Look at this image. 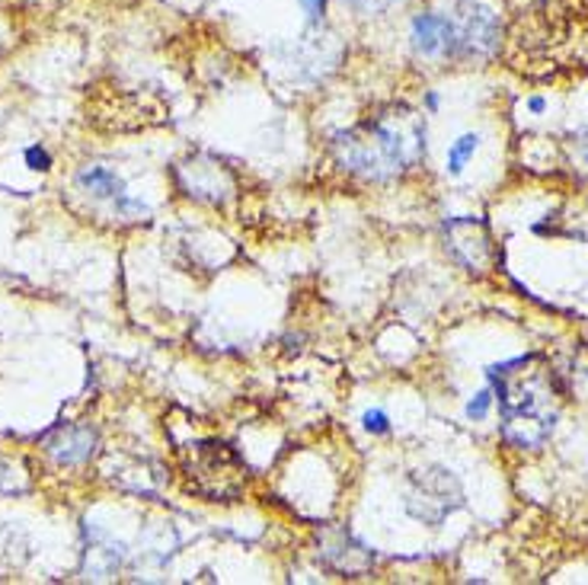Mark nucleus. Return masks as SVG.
<instances>
[{
  "label": "nucleus",
  "instance_id": "6",
  "mask_svg": "<svg viewBox=\"0 0 588 585\" xmlns=\"http://www.w3.org/2000/svg\"><path fill=\"white\" fill-rule=\"evenodd\" d=\"M94 444L97 436L84 426H68V429H58L54 436L46 439V448L54 461L61 464H84L90 454H94Z\"/></svg>",
  "mask_w": 588,
  "mask_h": 585
},
{
  "label": "nucleus",
  "instance_id": "7",
  "mask_svg": "<svg viewBox=\"0 0 588 585\" xmlns=\"http://www.w3.org/2000/svg\"><path fill=\"white\" fill-rule=\"evenodd\" d=\"M320 553H323V560H327L333 570H340V573H365V570L375 563V553H371L362 540H355L348 532H345V535L340 532L336 544H327Z\"/></svg>",
  "mask_w": 588,
  "mask_h": 585
},
{
  "label": "nucleus",
  "instance_id": "14",
  "mask_svg": "<svg viewBox=\"0 0 588 585\" xmlns=\"http://www.w3.org/2000/svg\"><path fill=\"white\" fill-rule=\"evenodd\" d=\"M23 160H26V167L36 170V173H49L51 170V154L42 145L26 147V150H23Z\"/></svg>",
  "mask_w": 588,
  "mask_h": 585
},
{
  "label": "nucleus",
  "instance_id": "3",
  "mask_svg": "<svg viewBox=\"0 0 588 585\" xmlns=\"http://www.w3.org/2000/svg\"><path fill=\"white\" fill-rule=\"evenodd\" d=\"M454 26H457V61H474V58H492L502 42V23L499 13L480 3V0H464L454 7Z\"/></svg>",
  "mask_w": 588,
  "mask_h": 585
},
{
  "label": "nucleus",
  "instance_id": "4",
  "mask_svg": "<svg viewBox=\"0 0 588 585\" xmlns=\"http://www.w3.org/2000/svg\"><path fill=\"white\" fill-rule=\"evenodd\" d=\"M409 49L422 61H457V26L444 10H416L409 16Z\"/></svg>",
  "mask_w": 588,
  "mask_h": 585
},
{
  "label": "nucleus",
  "instance_id": "5",
  "mask_svg": "<svg viewBox=\"0 0 588 585\" xmlns=\"http://www.w3.org/2000/svg\"><path fill=\"white\" fill-rule=\"evenodd\" d=\"M461 221H464L467 237H461V231L444 221V246L451 249V256H454L467 272H483V266H487V259H490L492 253L490 234L480 231V237H474V228H477V218H474V215H461Z\"/></svg>",
  "mask_w": 588,
  "mask_h": 585
},
{
  "label": "nucleus",
  "instance_id": "1",
  "mask_svg": "<svg viewBox=\"0 0 588 585\" xmlns=\"http://www.w3.org/2000/svg\"><path fill=\"white\" fill-rule=\"evenodd\" d=\"M426 147H429L426 122H419L413 129V135H406L403 129H396L393 122H384V119L333 135V150H336V160L343 163V170L362 176V180H375V183L403 173L416 157H426Z\"/></svg>",
  "mask_w": 588,
  "mask_h": 585
},
{
  "label": "nucleus",
  "instance_id": "15",
  "mask_svg": "<svg viewBox=\"0 0 588 585\" xmlns=\"http://www.w3.org/2000/svg\"><path fill=\"white\" fill-rule=\"evenodd\" d=\"M112 205H115V211H119V215H125V218H138V215H147L145 202H142V198H132L128 193L122 195V198H115Z\"/></svg>",
  "mask_w": 588,
  "mask_h": 585
},
{
  "label": "nucleus",
  "instance_id": "10",
  "mask_svg": "<svg viewBox=\"0 0 588 585\" xmlns=\"http://www.w3.org/2000/svg\"><path fill=\"white\" fill-rule=\"evenodd\" d=\"M400 0H343V7L358 20H381L396 10Z\"/></svg>",
  "mask_w": 588,
  "mask_h": 585
},
{
  "label": "nucleus",
  "instance_id": "17",
  "mask_svg": "<svg viewBox=\"0 0 588 585\" xmlns=\"http://www.w3.org/2000/svg\"><path fill=\"white\" fill-rule=\"evenodd\" d=\"M543 109H547V99H543V97L528 99V112H535V115H543Z\"/></svg>",
  "mask_w": 588,
  "mask_h": 585
},
{
  "label": "nucleus",
  "instance_id": "9",
  "mask_svg": "<svg viewBox=\"0 0 588 585\" xmlns=\"http://www.w3.org/2000/svg\"><path fill=\"white\" fill-rule=\"evenodd\" d=\"M477 147H480V135H477V132H467V135L454 138L451 147H448V157H444V170H448V176H461V173L467 170V163L474 160Z\"/></svg>",
  "mask_w": 588,
  "mask_h": 585
},
{
  "label": "nucleus",
  "instance_id": "13",
  "mask_svg": "<svg viewBox=\"0 0 588 585\" xmlns=\"http://www.w3.org/2000/svg\"><path fill=\"white\" fill-rule=\"evenodd\" d=\"M297 10L304 13L307 26H327V13H330V0H294Z\"/></svg>",
  "mask_w": 588,
  "mask_h": 585
},
{
  "label": "nucleus",
  "instance_id": "2",
  "mask_svg": "<svg viewBox=\"0 0 588 585\" xmlns=\"http://www.w3.org/2000/svg\"><path fill=\"white\" fill-rule=\"evenodd\" d=\"M464 505V487L461 480L441 467V464H429L413 471L409 477V496H406V512L422 522V525H441L454 509Z\"/></svg>",
  "mask_w": 588,
  "mask_h": 585
},
{
  "label": "nucleus",
  "instance_id": "16",
  "mask_svg": "<svg viewBox=\"0 0 588 585\" xmlns=\"http://www.w3.org/2000/svg\"><path fill=\"white\" fill-rule=\"evenodd\" d=\"M422 102H426V112H439V106H441L439 90H426V97H422Z\"/></svg>",
  "mask_w": 588,
  "mask_h": 585
},
{
  "label": "nucleus",
  "instance_id": "11",
  "mask_svg": "<svg viewBox=\"0 0 588 585\" xmlns=\"http://www.w3.org/2000/svg\"><path fill=\"white\" fill-rule=\"evenodd\" d=\"M492 403H495V397H492V388L477 390L470 400H467V406H464V416L470 419V423H483L487 416H490Z\"/></svg>",
  "mask_w": 588,
  "mask_h": 585
},
{
  "label": "nucleus",
  "instance_id": "8",
  "mask_svg": "<svg viewBox=\"0 0 588 585\" xmlns=\"http://www.w3.org/2000/svg\"><path fill=\"white\" fill-rule=\"evenodd\" d=\"M74 183H77V190L87 195H94L99 202H115V198H122V195L128 193L125 190V180L115 173V170H109V167H84L77 176H74Z\"/></svg>",
  "mask_w": 588,
  "mask_h": 585
},
{
  "label": "nucleus",
  "instance_id": "12",
  "mask_svg": "<svg viewBox=\"0 0 588 585\" xmlns=\"http://www.w3.org/2000/svg\"><path fill=\"white\" fill-rule=\"evenodd\" d=\"M362 429H365L368 436H391L393 423L384 410L375 406V410H365V413H362Z\"/></svg>",
  "mask_w": 588,
  "mask_h": 585
}]
</instances>
